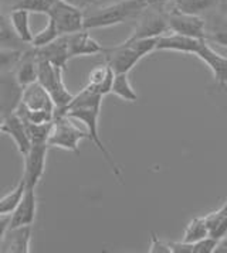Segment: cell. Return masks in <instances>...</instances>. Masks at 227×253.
Listing matches in <instances>:
<instances>
[{"label": "cell", "mask_w": 227, "mask_h": 253, "mask_svg": "<svg viewBox=\"0 0 227 253\" xmlns=\"http://www.w3.org/2000/svg\"><path fill=\"white\" fill-rule=\"evenodd\" d=\"M103 98V95L90 89L88 86H84L83 91L74 95L72 101L68 103V106L65 108V111L62 113H65L67 116L75 119V122L83 123L85 126V130L88 132V139L94 143V146L98 149V152L103 154L104 160L110 164L115 178L121 184H124L121 167L114 160L113 154L110 153V150L105 147V144L100 137V132H98V119H100Z\"/></svg>", "instance_id": "cell-1"}, {"label": "cell", "mask_w": 227, "mask_h": 253, "mask_svg": "<svg viewBox=\"0 0 227 253\" xmlns=\"http://www.w3.org/2000/svg\"><path fill=\"white\" fill-rule=\"evenodd\" d=\"M145 0H118L84 13V30L107 29L135 19L146 9Z\"/></svg>", "instance_id": "cell-2"}, {"label": "cell", "mask_w": 227, "mask_h": 253, "mask_svg": "<svg viewBox=\"0 0 227 253\" xmlns=\"http://www.w3.org/2000/svg\"><path fill=\"white\" fill-rule=\"evenodd\" d=\"M158 40L159 39H142L105 47L103 51L105 62L115 74H128L144 57L156 51Z\"/></svg>", "instance_id": "cell-3"}, {"label": "cell", "mask_w": 227, "mask_h": 253, "mask_svg": "<svg viewBox=\"0 0 227 253\" xmlns=\"http://www.w3.org/2000/svg\"><path fill=\"white\" fill-rule=\"evenodd\" d=\"M88 139V132L75 125V119L65 113H54L52 133L49 136V147H57L80 156V142Z\"/></svg>", "instance_id": "cell-4"}, {"label": "cell", "mask_w": 227, "mask_h": 253, "mask_svg": "<svg viewBox=\"0 0 227 253\" xmlns=\"http://www.w3.org/2000/svg\"><path fill=\"white\" fill-rule=\"evenodd\" d=\"M62 71L64 70H61L60 67L54 65L52 62H49V61H39L37 82H40L46 88V91L50 93L53 102L56 105L54 113H62L74 98V95L67 89L65 82L62 80Z\"/></svg>", "instance_id": "cell-5"}, {"label": "cell", "mask_w": 227, "mask_h": 253, "mask_svg": "<svg viewBox=\"0 0 227 253\" xmlns=\"http://www.w3.org/2000/svg\"><path fill=\"white\" fill-rule=\"evenodd\" d=\"M169 33L168 11L164 6H146L138 17L132 34L125 41L159 39Z\"/></svg>", "instance_id": "cell-6"}, {"label": "cell", "mask_w": 227, "mask_h": 253, "mask_svg": "<svg viewBox=\"0 0 227 253\" xmlns=\"http://www.w3.org/2000/svg\"><path fill=\"white\" fill-rule=\"evenodd\" d=\"M47 16L56 23L60 36L84 30V11L62 0H57Z\"/></svg>", "instance_id": "cell-7"}, {"label": "cell", "mask_w": 227, "mask_h": 253, "mask_svg": "<svg viewBox=\"0 0 227 253\" xmlns=\"http://www.w3.org/2000/svg\"><path fill=\"white\" fill-rule=\"evenodd\" d=\"M47 152H49V144L39 143V144H31L30 150L26 156H23L24 171L21 180L26 184V188H36L42 180L46 171Z\"/></svg>", "instance_id": "cell-8"}, {"label": "cell", "mask_w": 227, "mask_h": 253, "mask_svg": "<svg viewBox=\"0 0 227 253\" xmlns=\"http://www.w3.org/2000/svg\"><path fill=\"white\" fill-rule=\"evenodd\" d=\"M168 26L170 33L182 34L192 39L207 40L206 19L195 14H185L179 11H168Z\"/></svg>", "instance_id": "cell-9"}, {"label": "cell", "mask_w": 227, "mask_h": 253, "mask_svg": "<svg viewBox=\"0 0 227 253\" xmlns=\"http://www.w3.org/2000/svg\"><path fill=\"white\" fill-rule=\"evenodd\" d=\"M23 86L14 78L13 71L0 74V115L3 118L14 113L21 103Z\"/></svg>", "instance_id": "cell-10"}, {"label": "cell", "mask_w": 227, "mask_h": 253, "mask_svg": "<svg viewBox=\"0 0 227 253\" xmlns=\"http://www.w3.org/2000/svg\"><path fill=\"white\" fill-rule=\"evenodd\" d=\"M197 58L203 61L207 67L213 71L215 75V81L222 85V86H227V58L217 54L216 51L213 50L209 45L207 40H200L199 45H197L195 54Z\"/></svg>", "instance_id": "cell-11"}, {"label": "cell", "mask_w": 227, "mask_h": 253, "mask_svg": "<svg viewBox=\"0 0 227 253\" xmlns=\"http://www.w3.org/2000/svg\"><path fill=\"white\" fill-rule=\"evenodd\" d=\"M36 58L40 61H49L54 65L60 67L61 70H67V64L70 58V52H68V39L67 36H60L56 40L52 41L50 44L44 45V47H33Z\"/></svg>", "instance_id": "cell-12"}, {"label": "cell", "mask_w": 227, "mask_h": 253, "mask_svg": "<svg viewBox=\"0 0 227 253\" xmlns=\"http://www.w3.org/2000/svg\"><path fill=\"white\" fill-rule=\"evenodd\" d=\"M21 105L31 111L52 112V113L56 112V105L50 93L46 91V88L40 82H33L23 88Z\"/></svg>", "instance_id": "cell-13"}, {"label": "cell", "mask_w": 227, "mask_h": 253, "mask_svg": "<svg viewBox=\"0 0 227 253\" xmlns=\"http://www.w3.org/2000/svg\"><path fill=\"white\" fill-rule=\"evenodd\" d=\"M37 213V195L36 188H26L20 203L10 215L9 228H19L26 225H33Z\"/></svg>", "instance_id": "cell-14"}, {"label": "cell", "mask_w": 227, "mask_h": 253, "mask_svg": "<svg viewBox=\"0 0 227 253\" xmlns=\"http://www.w3.org/2000/svg\"><path fill=\"white\" fill-rule=\"evenodd\" d=\"M67 39H68L70 58L103 54L104 48H105L94 37H91V34L88 33V30H81L77 31V33H72V34H68Z\"/></svg>", "instance_id": "cell-15"}, {"label": "cell", "mask_w": 227, "mask_h": 253, "mask_svg": "<svg viewBox=\"0 0 227 253\" xmlns=\"http://www.w3.org/2000/svg\"><path fill=\"white\" fill-rule=\"evenodd\" d=\"M31 242V225L9 228L0 243V252L29 253Z\"/></svg>", "instance_id": "cell-16"}, {"label": "cell", "mask_w": 227, "mask_h": 253, "mask_svg": "<svg viewBox=\"0 0 227 253\" xmlns=\"http://www.w3.org/2000/svg\"><path fill=\"white\" fill-rule=\"evenodd\" d=\"M1 133L10 136L11 140L14 142V144H16V147H17V150H19L21 156H26L27 152L30 150L31 142L30 139H29V136H27V130H26V126H24V122L21 121L16 112L4 118Z\"/></svg>", "instance_id": "cell-17"}, {"label": "cell", "mask_w": 227, "mask_h": 253, "mask_svg": "<svg viewBox=\"0 0 227 253\" xmlns=\"http://www.w3.org/2000/svg\"><path fill=\"white\" fill-rule=\"evenodd\" d=\"M14 78L20 84L21 86H27L33 82H37V77H39V61L34 55L33 47L30 50L23 51V55L16 64L14 70Z\"/></svg>", "instance_id": "cell-18"}, {"label": "cell", "mask_w": 227, "mask_h": 253, "mask_svg": "<svg viewBox=\"0 0 227 253\" xmlns=\"http://www.w3.org/2000/svg\"><path fill=\"white\" fill-rule=\"evenodd\" d=\"M202 39H192L182 34H165L159 37L156 44V51H175L183 54H195L197 45Z\"/></svg>", "instance_id": "cell-19"}, {"label": "cell", "mask_w": 227, "mask_h": 253, "mask_svg": "<svg viewBox=\"0 0 227 253\" xmlns=\"http://www.w3.org/2000/svg\"><path fill=\"white\" fill-rule=\"evenodd\" d=\"M114 77H115V72L111 70V67L104 62L101 65H97L94 67L93 70L88 74V84L85 86H88L90 89H93L100 95H108L111 93L114 84Z\"/></svg>", "instance_id": "cell-20"}, {"label": "cell", "mask_w": 227, "mask_h": 253, "mask_svg": "<svg viewBox=\"0 0 227 253\" xmlns=\"http://www.w3.org/2000/svg\"><path fill=\"white\" fill-rule=\"evenodd\" d=\"M30 13L24 9H19V7H11L10 14H9V21L14 34L17 36V39L23 42V44H30L33 40V33L30 29Z\"/></svg>", "instance_id": "cell-21"}, {"label": "cell", "mask_w": 227, "mask_h": 253, "mask_svg": "<svg viewBox=\"0 0 227 253\" xmlns=\"http://www.w3.org/2000/svg\"><path fill=\"white\" fill-rule=\"evenodd\" d=\"M219 4L220 0H173L170 11L202 16L205 13L219 9Z\"/></svg>", "instance_id": "cell-22"}, {"label": "cell", "mask_w": 227, "mask_h": 253, "mask_svg": "<svg viewBox=\"0 0 227 253\" xmlns=\"http://www.w3.org/2000/svg\"><path fill=\"white\" fill-rule=\"evenodd\" d=\"M207 41L227 47V16L219 11L206 19Z\"/></svg>", "instance_id": "cell-23"}, {"label": "cell", "mask_w": 227, "mask_h": 253, "mask_svg": "<svg viewBox=\"0 0 227 253\" xmlns=\"http://www.w3.org/2000/svg\"><path fill=\"white\" fill-rule=\"evenodd\" d=\"M209 236L222 241L227 236V200L219 210L207 213L205 216Z\"/></svg>", "instance_id": "cell-24"}, {"label": "cell", "mask_w": 227, "mask_h": 253, "mask_svg": "<svg viewBox=\"0 0 227 253\" xmlns=\"http://www.w3.org/2000/svg\"><path fill=\"white\" fill-rule=\"evenodd\" d=\"M111 93H114L118 98H121L125 102L138 101V95H136V92H135L131 82H129L128 74H115Z\"/></svg>", "instance_id": "cell-25"}, {"label": "cell", "mask_w": 227, "mask_h": 253, "mask_svg": "<svg viewBox=\"0 0 227 253\" xmlns=\"http://www.w3.org/2000/svg\"><path fill=\"white\" fill-rule=\"evenodd\" d=\"M24 190H26V184L23 180H20L13 190H10L6 195H3L0 198V215H11L13 213L16 207L20 203Z\"/></svg>", "instance_id": "cell-26"}, {"label": "cell", "mask_w": 227, "mask_h": 253, "mask_svg": "<svg viewBox=\"0 0 227 253\" xmlns=\"http://www.w3.org/2000/svg\"><path fill=\"white\" fill-rule=\"evenodd\" d=\"M206 236H209L206 219H205V216H197V218H193L190 222L187 223L182 241L193 245L195 242L206 238Z\"/></svg>", "instance_id": "cell-27"}, {"label": "cell", "mask_w": 227, "mask_h": 253, "mask_svg": "<svg viewBox=\"0 0 227 253\" xmlns=\"http://www.w3.org/2000/svg\"><path fill=\"white\" fill-rule=\"evenodd\" d=\"M57 37H60V33L57 30V26H56V23L49 17V20L46 23V26H44V29L39 31L37 34H34L33 36V40H31V47H36V48H39V47H44V45H47V44H50L52 41H54Z\"/></svg>", "instance_id": "cell-28"}, {"label": "cell", "mask_w": 227, "mask_h": 253, "mask_svg": "<svg viewBox=\"0 0 227 253\" xmlns=\"http://www.w3.org/2000/svg\"><path fill=\"white\" fill-rule=\"evenodd\" d=\"M24 126H26V130H27V136L30 139L31 144H39V143H47L49 140V136L52 133L53 122L49 123H26L24 122Z\"/></svg>", "instance_id": "cell-29"}, {"label": "cell", "mask_w": 227, "mask_h": 253, "mask_svg": "<svg viewBox=\"0 0 227 253\" xmlns=\"http://www.w3.org/2000/svg\"><path fill=\"white\" fill-rule=\"evenodd\" d=\"M23 55V51L14 47H0V74L14 70Z\"/></svg>", "instance_id": "cell-30"}, {"label": "cell", "mask_w": 227, "mask_h": 253, "mask_svg": "<svg viewBox=\"0 0 227 253\" xmlns=\"http://www.w3.org/2000/svg\"><path fill=\"white\" fill-rule=\"evenodd\" d=\"M56 3H57V0H20L13 7L24 9V10H27L29 13L49 14Z\"/></svg>", "instance_id": "cell-31"}, {"label": "cell", "mask_w": 227, "mask_h": 253, "mask_svg": "<svg viewBox=\"0 0 227 253\" xmlns=\"http://www.w3.org/2000/svg\"><path fill=\"white\" fill-rule=\"evenodd\" d=\"M17 42H21L11 29L9 19L0 11V45L1 47H14Z\"/></svg>", "instance_id": "cell-32"}, {"label": "cell", "mask_w": 227, "mask_h": 253, "mask_svg": "<svg viewBox=\"0 0 227 253\" xmlns=\"http://www.w3.org/2000/svg\"><path fill=\"white\" fill-rule=\"evenodd\" d=\"M219 239H215L212 236H206L200 241L193 243V253H213L216 252Z\"/></svg>", "instance_id": "cell-33"}, {"label": "cell", "mask_w": 227, "mask_h": 253, "mask_svg": "<svg viewBox=\"0 0 227 253\" xmlns=\"http://www.w3.org/2000/svg\"><path fill=\"white\" fill-rule=\"evenodd\" d=\"M149 252L151 253H172L169 243L159 239L155 233H151V243H149Z\"/></svg>", "instance_id": "cell-34"}, {"label": "cell", "mask_w": 227, "mask_h": 253, "mask_svg": "<svg viewBox=\"0 0 227 253\" xmlns=\"http://www.w3.org/2000/svg\"><path fill=\"white\" fill-rule=\"evenodd\" d=\"M172 253H193V245L187 242H168Z\"/></svg>", "instance_id": "cell-35"}, {"label": "cell", "mask_w": 227, "mask_h": 253, "mask_svg": "<svg viewBox=\"0 0 227 253\" xmlns=\"http://www.w3.org/2000/svg\"><path fill=\"white\" fill-rule=\"evenodd\" d=\"M68 4H71L74 7H78L81 10H88L91 6L100 4V0H62Z\"/></svg>", "instance_id": "cell-36"}, {"label": "cell", "mask_w": 227, "mask_h": 253, "mask_svg": "<svg viewBox=\"0 0 227 253\" xmlns=\"http://www.w3.org/2000/svg\"><path fill=\"white\" fill-rule=\"evenodd\" d=\"M9 225H10V215H0V243L9 229Z\"/></svg>", "instance_id": "cell-37"}, {"label": "cell", "mask_w": 227, "mask_h": 253, "mask_svg": "<svg viewBox=\"0 0 227 253\" xmlns=\"http://www.w3.org/2000/svg\"><path fill=\"white\" fill-rule=\"evenodd\" d=\"M148 6H164L165 7L168 3L173 1V0H145Z\"/></svg>", "instance_id": "cell-38"}, {"label": "cell", "mask_w": 227, "mask_h": 253, "mask_svg": "<svg viewBox=\"0 0 227 253\" xmlns=\"http://www.w3.org/2000/svg\"><path fill=\"white\" fill-rule=\"evenodd\" d=\"M219 10L222 11L223 14L227 16V0H220V4H219Z\"/></svg>", "instance_id": "cell-39"}, {"label": "cell", "mask_w": 227, "mask_h": 253, "mask_svg": "<svg viewBox=\"0 0 227 253\" xmlns=\"http://www.w3.org/2000/svg\"><path fill=\"white\" fill-rule=\"evenodd\" d=\"M3 122H4V118L0 115V133H1V129H3Z\"/></svg>", "instance_id": "cell-40"}, {"label": "cell", "mask_w": 227, "mask_h": 253, "mask_svg": "<svg viewBox=\"0 0 227 253\" xmlns=\"http://www.w3.org/2000/svg\"><path fill=\"white\" fill-rule=\"evenodd\" d=\"M4 1H10V3H13V6L16 4V3H19L20 0H4Z\"/></svg>", "instance_id": "cell-41"}]
</instances>
